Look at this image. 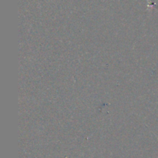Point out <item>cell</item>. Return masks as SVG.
<instances>
[{"instance_id":"6da1fadb","label":"cell","mask_w":158,"mask_h":158,"mask_svg":"<svg viewBox=\"0 0 158 158\" xmlns=\"http://www.w3.org/2000/svg\"><path fill=\"white\" fill-rule=\"evenodd\" d=\"M157 138H158V137H157Z\"/></svg>"}]
</instances>
